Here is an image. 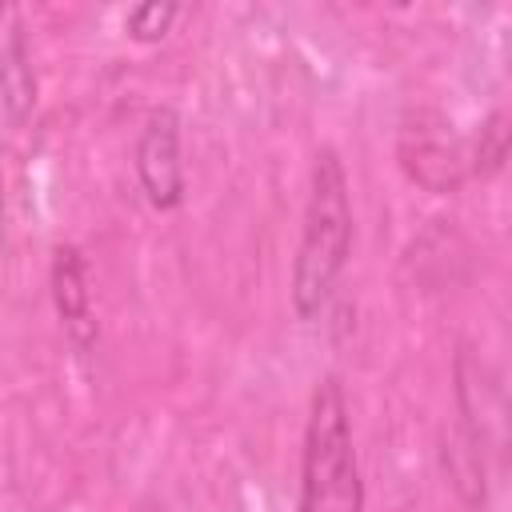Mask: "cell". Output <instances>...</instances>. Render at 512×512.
<instances>
[{
	"label": "cell",
	"instance_id": "1",
	"mask_svg": "<svg viewBox=\"0 0 512 512\" xmlns=\"http://www.w3.org/2000/svg\"><path fill=\"white\" fill-rule=\"evenodd\" d=\"M352 248V196H348V176L336 156V148H320L312 164V184H308V204H304V224H300V244L292 260V312L300 320H312Z\"/></svg>",
	"mask_w": 512,
	"mask_h": 512
},
{
	"label": "cell",
	"instance_id": "2",
	"mask_svg": "<svg viewBox=\"0 0 512 512\" xmlns=\"http://www.w3.org/2000/svg\"><path fill=\"white\" fill-rule=\"evenodd\" d=\"M300 512H364V484L340 380H320L312 392L304 452H300Z\"/></svg>",
	"mask_w": 512,
	"mask_h": 512
},
{
	"label": "cell",
	"instance_id": "3",
	"mask_svg": "<svg viewBox=\"0 0 512 512\" xmlns=\"http://www.w3.org/2000/svg\"><path fill=\"white\" fill-rule=\"evenodd\" d=\"M396 156L408 180L432 196H452L472 176L464 140L456 136L452 120L436 108H416L404 116L400 136H396Z\"/></svg>",
	"mask_w": 512,
	"mask_h": 512
},
{
	"label": "cell",
	"instance_id": "4",
	"mask_svg": "<svg viewBox=\"0 0 512 512\" xmlns=\"http://www.w3.org/2000/svg\"><path fill=\"white\" fill-rule=\"evenodd\" d=\"M136 176L152 208H176L184 200V160H180V116L172 108H152L136 140Z\"/></svg>",
	"mask_w": 512,
	"mask_h": 512
},
{
	"label": "cell",
	"instance_id": "5",
	"mask_svg": "<svg viewBox=\"0 0 512 512\" xmlns=\"http://www.w3.org/2000/svg\"><path fill=\"white\" fill-rule=\"evenodd\" d=\"M456 404H460V428L484 452H500V444H504V388H500L496 372L472 352L456 356Z\"/></svg>",
	"mask_w": 512,
	"mask_h": 512
},
{
	"label": "cell",
	"instance_id": "6",
	"mask_svg": "<svg viewBox=\"0 0 512 512\" xmlns=\"http://www.w3.org/2000/svg\"><path fill=\"white\" fill-rule=\"evenodd\" d=\"M52 300L64 336L80 356L92 352L96 344V312H92V288H88V268L84 256L72 244H60L52 252Z\"/></svg>",
	"mask_w": 512,
	"mask_h": 512
},
{
	"label": "cell",
	"instance_id": "7",
	"mask_svg": "<svg viewBox=\"0 0 512 512\" xmlns=\"http://www.w3.org/2000/svg\"><path fill=\"white\" fill-rule=\"evenodd\" d=\"M0 104L12 124H24L36 108V68L24 12L16 4H0Z\"/></svg>",
	"mask_w": 512,
	"mask_h": 512
},
{
	"label": "cell",
	"instance_id": "8",
	"mask_svg": "<svg viewBox=\"0 0 512 512\" xmlns=\"http://www.w3.org/2000/svg\"><path fill=\"white\" fill-rule=\"evenodd\" d=\"M444 468H448V480L452 488L464 496L468 508H480L484 504V476H488V452L456 424V432L444 440Z\"/></svg>",
	"mask_w": 512,
	"mask_h": 512
},
{
	"label": "cell",
	"instance_id": "9",
	"mask_svg": "<svg viewBox=\"0 0 512 512\" xmlns=\"http://www.w3.org/2000/svg\"><path fill=\"white\" fill-rule=\"evenodd\" d=\"M508 160V120L504 112H492L484 124H480V136L468 152V172L476 176H496Z\"/></svg>",
	"mask_w": 512,
	"mask_h": 512
},
{
	"label": "cell",
	"instance_id": "10",
	"mask_svg": "<svg viewBox=\"0 0 512 512\" xmlns=\"http://www.w3.org/2000/svg\"><path fill=\"white\" fill-rule=\"evenodd\" d=\"M172 20H176V4H160V0H152V4L132 8V16H128V32H132L136 40H160V36L172 28Z\"/></svg>",
	"mask_w": 512,
	"mask_h": 512
},
{
	"label": "cell",
	"instance_id": "11",
	"mask_svg": "<svg viewBox=\"0 0 512 512\" xmlns=\"http://www.w3.org/2000/svg\"><path fill=\"white\" fill-rule=\"evenodd\" d=\"M4 220H8V204H4V172H0V256H4Z\"/></svg>",
	"mask_w": 512,
	"mask_h": 512
},
{
	"label": "cell",
	"instance_id": "12",
	"mask_svg": "<svg viewBox=\"0 0 512 512\" xmlns=\"http://www.w3.org/2000/svg\"><path fill=\"white\" fill-rule=\"evenodd\" d=\"M136 512H164V508H160V504H140Z\"/></svg>",
	"mask_w": 512,
	"mask_h": 512
}]
</instances>
